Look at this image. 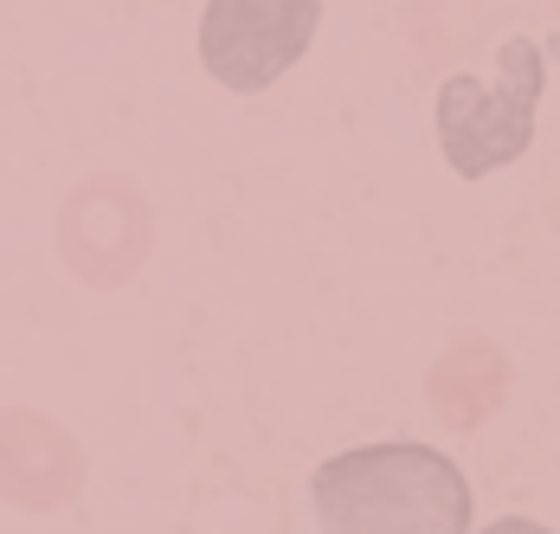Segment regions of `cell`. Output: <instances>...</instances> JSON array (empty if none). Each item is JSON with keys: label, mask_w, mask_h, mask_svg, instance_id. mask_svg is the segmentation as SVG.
I'll return each instance as SVG.
<instances>
[{"label": "cell", "mask_w": 560, "mask_h": 534, "mask_svg": "<svg viewBox=\"0 0 560 534\" xmlns=\"http://www.w3.org/2000/svg\"><path fill=\"white\" fill-rule=\"evenodd\" d=\"M470 483L432 444H354L323 457L303 496L290 534H470Z\"/></svg>", "instance_id": "cell-1"}, {"label": "cell", "mask_w": 560, "mask_h": 534, "mask_svg": "<svg viewBox=\"0 0 560 534\" xmlns=\"http://www.w3.org/2000/svg\"><path fill=\"white\" fill-rule=\"evenodd\" d=\"M541 91H548V58L528 33L503 39L490 78L451 71L439 84V155L451 161V174L483 181V174L528 155Z\"/></svg>", "instance_id": "cell-2"}, {"label": "cell", "mask_w": 560, "mask_h": 534, "mask_svg": "<svg viewBox=\"0 0 560 534\" xmlns=\"http://www.w3.org/2000/svg\"><path fill=\"white\" fill-rule=\"evenodd\" d=\"M316 26H323V0H207L200 65L225 91L258 97L310 53Z\"/></svg>", "instance_id": "cell-3"}, {"label": "cell", "mask_w": 560, "mask_h": 534, "mask_svg": "<svg viewBox=\"0 0 560 534\" xmlns=\"http://www.w3.org/2000/svg\"><path fill=\"white\" fill-rule=\"evenodd\" d=\"M477 534H555V529H541L528 515H503V522H490V529H477Z\"/></svg>", "instance_id": "cell-4"}]
</instances>
